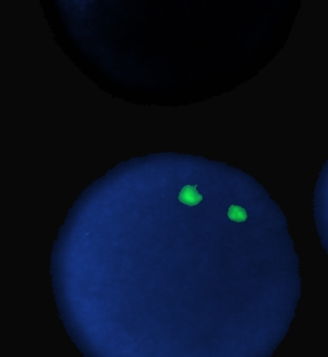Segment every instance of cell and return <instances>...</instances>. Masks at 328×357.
<instances>
[{
	"mask_svg": "<svg viewBox=\"0 0 328 357\" xmlns=\"http://www.w3.org/2000/svg\"><path fill=\"white\" fill-rule=\"evenodd\" d=\"M197 185H186L181 189L179 193V200L182 204L189 207H194L203 200V195L196 190Z\"/></svg>",
	"mask_w": 328,
	"mask_h": 357,
	"instance_id": "1",
	"label": "cell"
},
{
	"mask_svg": "<svg viewBox=\"0 0 328 357\" xmlns=\"http://www.w3.org/2000/svg\"><path fill=\"white\" fill-rule=\"evenodd\" d=\"M227 217L235 222H244L247 219V212L240 206L232 205L229 208V211H227Z\"/></svg>",
	"mask_w": 328,
	"mask_h": 357,
	"instance_id": "2",
	"label": "cell"
}]
</instances>
